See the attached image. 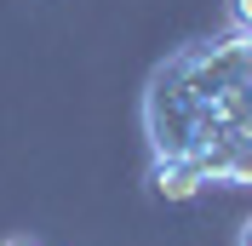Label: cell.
Wrapping results in <instances>:
<instances>
[{"label": "cell", "instance_id": "1", "mask_svg": "<svg viewBox=\"0 0 252 246\" xmlns=\"http://www.w3.org/2000/svg\"><path fill=\"white\" fill-rule=\"evenodd\" d=\"M149 189H155L160 200H189V195H201V172L189 166V160H149Z\"/></svg>", "mask_w": 252, "mask_h": 246}, {"label": "cell", "instance_id": "2", "mask_svg": "<svg viewBox=\"0 0 252 246\" xmlns=\"http://www.w3.org/2000/svg\"><path fill=\"white\" fill-rule=\"evenodd\" d=\"M229 34H252V0H229Z\"/></svg>", "mask_w": 252, "mask_h": 246}, {"label": "cell", "instance_id": "3", "mask_svg": "<svg viewBox=\"0 0 252 246\" xmlns=\"http://www.w3.org/2000/svg\"><path fill=\"white\" fill-rule=\"evenodd\" d=\"M0 246H40V241H29V235H12V241H0Z\"/></svg>", "mask_w": 252, "mask_h": 246}, {"label": "cell", "instance_id": "4", "mask_svg": "<svg viewBox=\"0 0 252 246\" xmlns=\"http://www.w3.org/2000/svg\"><path fill=\"white\" fill-rule=\"evenodd\" d=\"M241 246H252V217H247V229H241Z\"/></svg>", "mask_w": 252, "mask_h": 246}]
</instances>
